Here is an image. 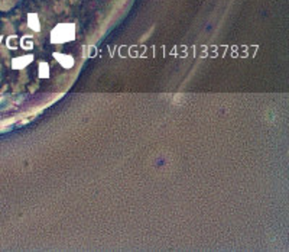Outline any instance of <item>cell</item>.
Listing matches in <instances>:
<instances>
[{
	"instance_id": "cell-1",
	"label": "cell",
	"mask_w": 289,
	"mask_h": 252,
	"mask_svg": "<svg viewBox=\"0 0 289 252\" xmlns=\"http://www.w3.org/2000/svg\"><path fill=\"white\" fill-rule=\"evenodd\" d=\"M29 22H31V28H32V29L39 31V23H38V18H36V16L31 15V16H29Z\"/></svg>"
}]
</instances>
